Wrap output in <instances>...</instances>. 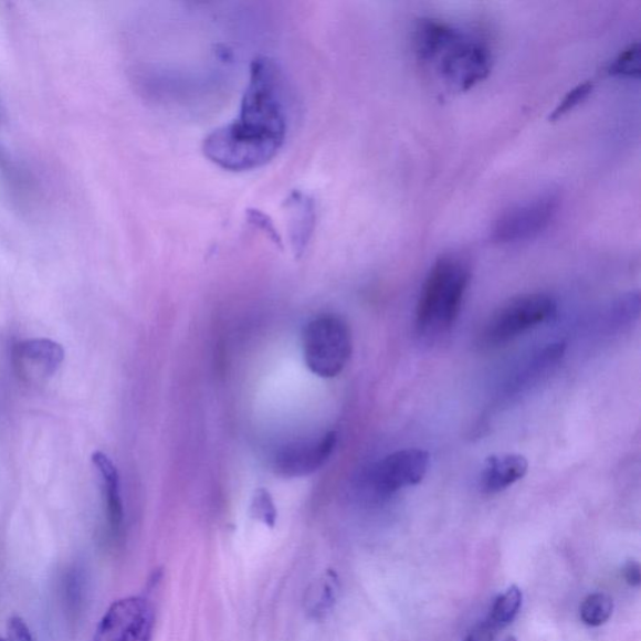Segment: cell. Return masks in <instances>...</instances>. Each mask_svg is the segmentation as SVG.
Listing matches in <instances>:
<instances>
[{
	"instance_id": "cell-1",
	"label": "cell",
	"mask_w": 641,
	"mask_h": 641,
	"mask_svg": "<svg viewBox=\"0 0 641 641\" xmlns=\"http://www.w3.org/2000/svg\"><path fill=\"white\" fill-rule=\"evenodd\" d=\"M277 64L258 59L251 65L239 116L204 139L203 153L225 171L244 172L276 157L287 135L284 83Z\"/></svg>"
},
{
	"instance_id": "cell-2",
	"label": "cell",
	"mask_w": 641,
	"mask_h": 641,
	"mask_svg": "<svg viewBox=\"0 0 641 641\" xmlns=\"http://www.w3.org/2000/svg\"><path fill=\"white\" fill-rule=\"evenodd\" d=\"M413 45L419 60L435 67L440 77L456 91L475 87L492 69V54L483 40L435 19L418 23Z\"/></svg>"
},
{
	"instance_id": "cell-3",
	"label": "cell",
	"mask_w": 641,
	"mask_h": 641,
	"mask_svg": "<svg viewBox=\"0 0 641 641\" xmlns=\"http://www.w3.org/2000/svg\"><path fill=\"white\" fill-rule=\"evenodd\" d=\"M470 270L455 256H442L423 284L414 324L422 336H439L456 323L470 284Z\"/></svg>"
},
{
	"instance_id": "cell-4",
	"label": "cell",
	"mask_w": 641,
	"mask_h": 641,
	"mask_svg": "<svg viewBox=\"0 0 641 641\" xmlns=\"http://www.w3.org/2000/svg\"><path fill=\"white\" fill-rule=\"evenodd\" d=\"M303 347L307 369L323 379H334L353 355L350 326L337 315L316 317L304 329Z\"/></svg>"
},
{
	"instance_id": "cell-5",
	"label": "cell",
	"mask_w": 641,
	"mask_h": 641,
	"mask_svg": "<svg viewBox=\"0 0 641 641\" xmlns=\"http://www.w3.org/2000/svg\"><path fill=\"white\" fill-rule=\"evenodd\" d=\"M556 301L546 294H527L508 300L490 316L480 335L481 345L496 347L513 341L550 319Z\"/></svg>"
},
{
	"instance_id": "cell-6",
	"label": "cell",
	"mask_w": 641,
	"mask_h": 641,
	"mask_svg": "<svg viewBox=\"0 0 641 641\" xmlns=\"http://www.w3.org/2000/svg\"><path fill=\"white\" fill-rule=\"evenodd\" d=\"M155 611L144 597L119 599L99 621L94 641H150Z\"/></svg>"
},
{
	"instance_id": "cell-7",
	"label": "cell",
	"mask_w": 641,
	"mask_h": 641,
	"mask_svg": "<svg viewBox=\"0 0 641 641\" xmlns=\"http://www.w3.org/2000/svg\"><path fill=\"white\" fill-rule=\"evenodd\" d=\"M558 210V198L542 196L535 200L513 207L498 217L492 239L498 243H514L535 238L554 219Z\"/></svg>"
},
{
	"instance_id": "cell-8",
	"label": "cell",
	"mask_w": 641,
	"mask_h": 641,
	"mask_svg": "<svg viewBox=\"0 0 641 641\" xmlns=\"http://www.w3.org/2000/svg\"><path fill=\"white\" fill-rule=\"evenodd\" d=\"M430 466L429 452L404 449L393 452L377 463L371 471L370 485L380 496H389L402 488L421 483Z\"/></svg>"
},
{
	"instance_id": "cell-9",
	"label": "cell",
	"mask_w": 641,
	"mask_h": 641,
	"mask_svg": "<svg viewBox=\"0 0 641 641\" xmlns=\"http://www.w3.org/2000/svg\"><path fill=\"white\" fill-rule=\"evenodd\" d=\"M337 433L329 431L318 441L297 442L281 449L273 470L282 477H305L323 467L336 448Z\"/></svg>"
},
{
	"instance_id": "cell-10",
	"label": "cell",
	"mask_w": 641,
	"mask_h": 641,
	"mask_svg": "<svg viewBox=\"0 0 641 641\" xmlns=\"http://www.w3.org/2000/svg\"><path fill=\"white\" fill-rule=\"evenodd\" d=\"M64 356L62 345L52 339H27L14 347V369L24 382L40 385L49 381L59 371Z\"/></svg>"
},
{
	"instance_id": "cell-11",
	"label": "cell",
	"mask_w": 641,
	"mask_h": 641,
	"mask_svg": "<svg viewBox=\"0 0 641 641\" xmlns=\"http://www.w3.org/2000/svg\"><path fill=\"white\" fill-rule=\"evenodd\" d=\"M529 463L523 455L502 454L490 456L480 474V486L486 494H498L524 479Z\"/></svg>"
},
{
	"instance_id": "cell-12",
	"label": "cell",
	"mask_w": 641,
	"mask_h": 641,
	"mask_svg": "<svg viewBox=\"0 0 641 641\" xmlns=\"http://www.w3.org/2000/svg\"><path fill=\"white\" fill-rule=\"evenodd\" d=\"M94 466H96L102 479L103 493H105L106 518L109 535L118 537L124 527L125 512L122 503L119 488V474L117 466L105 454L96 451L92 455Z\"/></svg>"
},
{
	"instance_id": "cell-13",
	"label": "cell",
	"mask_w": 641,
	"mask_h": 641,
	"mask_svg": "<svg viewBox=\"0 0 641 641\" xmlns=\"http://www.w3.org/2000/svg\"><path fill=\"white\" fill-rule=\"evenodd\" d=\"M339 581L334 570H327L313 587L309 588L306 597V609L309 617L315 619L324 618L337 600Z\"/></svg>"
},
{
	"instance_id": "cell-14",
	"label": "cell",
	"mask_w": 641,
	"mask_h": 641,
	"mask_svg": "<svg viewBox=\"0 0 641 641\" xmlns=\"http://www.w3.org/2000/svg\"><path fill=\"white\" fill-rule=\"evenodd\" d=\"M523 592L516 586L508 588L495 600L488 623L495 629L505 628L513 623L522 608Z\"/></svg>"
},
{
	"instance_id": "cell-15",
	"label": "cell",
	"mask_w": 641,
	"mask_h": 641,
	"mask_svg": "<svg viewBox=\"0 0 641 641\" xmlns=\"http://www.w3.org/2000/svg\"><path fill=\"white\" fill-rule=\"evenodd\" d=\"M612 610H614V602L607 593H591L582 602L580 617L587 626L600 627L610 619Z\"/></svg>"
},
{
	"instance_id": "cell-16",
	"label": "cell",
	"mask_w": 641,
	"mask_h": 641,
	"mask_svg": "<svg viewBox=\"0 0 641 641\" xmlns=\"http://www.w3.org/2000/svg\"><path fill=\"white\" fill-rule=\"evenodd\" d=\"M251 516L273 529L277 523V507L267 488L260 487L254 492L251 502Z\"/></svg>"
},
{
	"instance_id": "cell-17",
	"label": "cell",
	"mask_w": 641,
	"mask_h": 641,
	"mask_svg": "<svg viewBox=\"0 0 641 641\" xmlns=\"http://www.w3.org/2000/svg\"><path fill=\"white\" fill-rule=\"evenodd\" d=\"M63 600L71 619H77L83 602V578L78 570H70L63 580Z\"/></svg>"
},
{
	"instance_id": "cell-18",
	"label": "cell",
	"mask_w": 641,
	"mask_h": 641,
	"mask_svg": "<svg viewBox=\"0 0 641 641\" xmlns=\"http://www.w3.org/2000/svg\"><path fill=\"white\" fill-rule=\"evenodd\" d=\"M609 73L614 77L638 78L640 75L639 44H630L627 50L621 52L610 64Z\"/></svg>"
},
{
	"instance_id": "cell-19",
	"label": "cell",
	"mask_w": 641,
	"mask_h": 641,
	"mask_svg": "<svg viewBox=\"0 0 641 641\" xmlns=\"http://www.w3.org/2000/svg\"><path fill=\"white\" fill-rule=\"evenodd\" d=\"M592 91V83L586 82L579 84V86L571 90L567 96H565L559 106L555 108L553 115L550 116L551 119H558L564 115H567L568 112L574 109L575 107L579 106L584 99H587L589 94Z\"/></svg>"
},
{
	"instance_id": "cell-20",
	"label": "cell",
	"mask_w": 641,
	"mask_h": 641,
	"mask_svg": "<svg viewBox=\"0 0 641 641\" xmlns=\"http://www.w3.org/2000/svg\"><path fill=\"white\" fill-rule=\"evenodd\" d=\"M0 641H34L31 629L28 628L22 618L13 617L9 619L7 626V635L0 638Z\"/></svg>"
},
{
	"instance_id": "cell-21",
	"label": "cell",
	"mask_w": 641,
	"mask_h": 641,
	"mask_svg": "<svg viewBox=\"0 0 641 641\" xmlns=\"http://www.w3.org/2000/svg\"><path fill=\"white\" fill-rule=\"evenodd\" d=\"M495 630L496 629L492 624L486 623L471 631L465 641H493Z\"/></svg>"
},
{
	"instance_id": "cell-22",
	"label": "cell",
	"mask_w": 641,
	"mask_h": 641,
	"mask_svg": "<svg viewBox=\"0 0 641 641\" xmlns=\"http://www.w3.org/2000/svg\"><path fill=\"white\" fill-rule=\"evenodd\" d=\"M624 578L629 586L639 587L641 581L640 565L635 561H629L624 568Z\"/></svg>"
},
{
	"instance_id": "cell-23",
	"label": "cell",
	"mask_w": 641,
	"mask_h": 641,
	"mask_svg": "<svg viewBox=\"0 0 641 641\" xmlns=\"http://www.w3.org/2000/svg\"><path fill=\"white\" fill-rule=\"evenodd\" d=\"M504 641H517L514 637H507Z\"/></svg>"
}]
</instances>
